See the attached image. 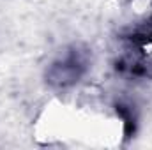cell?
I'll use <instances>...</instances> for the list:
<instances>
[{
  "mask_svg": "<svg viewBox=\"0 0 152 150\" xmlns=\"http://www.w3.org/2000/svg\"><path fill=\"white\" fill-rule=\"evenodd\" d=\"M88 55L80 46H73L62 51L58 58H55L46 71V81L55 88H69L76 85L81 76L87 73Z\"/></svg>",
  "mask_w": 152,
  "mask_h": 150,
  "instance_id": "6da1fadb",
  "label": "cell"
}]
</instances>
